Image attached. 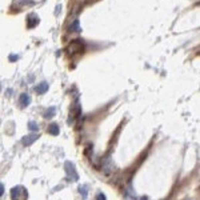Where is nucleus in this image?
Masks as SVG:
<instances>
[{
    "mask_svg": "<svg viewBox=\"0 0 200 200\" xmlns=\"http://www.w3.org/2000/svg\"><path fill=\"white\" fill-rule=\"evenodd\" d=\"M84 48H85V45H84V43H83V40L75 39L68 44L67 52L70 53L71 56H73V55H78V53H81L83 51H84Z\"/></svg>",
    "mask_w": 200,
    "mask_h": 200,
    "instance_id": "obj_1",
    "label": "nucleus"
},
{
    "mask_svg": "<svg viewBox=\"0 0 200 200\" xmlns=\"http://www.w3.org/2000/svg\"><path fill=\"white\" fill-rule=\"evenodd\" d=\"M11 198H12V200H27L28 192L24 187L16 185V187H13L11 190Z\"/></svg>",
    "mask_w": 200,
    "mask_h": 200,
    "instance_id": "obj_2",
    "label": "nucleus"
},
{
    "mask_svg": "<svg viewBox=\"0 0 200 200\" xmlns=\"http://www.w3.org/2000/svg\"><path fill=\"white\" fill-rule=\"evenodd\" d=\"M64 170H65V173H67L68 180H71V181H76V180L79 179L78 171H76V168H75V165H73L72 161H65L64 163Z\"/></svg>",
    "mask_w": 200,
    "mask_h": 200,
    "instance_id": "obj_3",
    "label": "nucleus"
},
{
    "mask_svg": "<svg viewBox=\"0 0 200 200\" xmlns=\"http://www.w3.org/2000/svg\"><path fill=\"white\" fill-rule=\"evenodd\" d=\"M39 133H30V135H27V136H24V138L21 139V143H23V145H25V147H28V145H31V144H33V143L36 141V140L39 139Z\"/></svg>",
    "mask_w": 200,
    "mask_h": 200,
    "instance_id": "obj_4",
    "label": "nucleus"
},
{
    "mask_svg": "<svg viewBox=\"0 0 200 200\" xmlns=\"http://www.w3.org/2000/svg\"><path fill=\"white\" fill-rule=\"evenodd\" d=\"M30 101H31V98L27 95V93H21V95H20V98H19V104L21 105L23 108L28 107V105H30Z\"/></svg>",
    "mask_w": 200,
    "mask_h": 200,
    "instance_id": "obj_5",
    "label": "nucleus"
},
{
    "mask_svg": "<svg viewBox=\"0 0 200 200\" xmlns=\"http://www.w3.org/2000/svg\"><path fill=\"white\" fill-rule=\"evenodd\" d=\"M47 131H48V133H51L52 136H56V135H59L60 128H59V125L56 124V123H52V124H50V125H48Z\"/></svg>",
    "mask_w": 200,
    "mask_h": 200,
    "instance_id": "obj_6",
    "label": "nucleus"
},
{
    "mask_svg": "<svg viewBox=\"0 0 200 200\" xmlns=\"http://www.w3.org/2000/svg\"><path fill=\"white\" fill-rule=\"evenodd\" d=\"M35 90H36V92H38V93H44V92H47V91H48V83H45V81L40 83V84H38V85L35 87Z\"/></svg>",
    "mask_w": 200,
    "mask_h": 200,
    "instance_id": "obj_7",
    "label": "nucleus"
},
{
    "mask_svg": "<svg viewBox=\"0 0 200 200\" xmlns=\"http://www.w3.org/2000/svg\"><path fill=\"white\" fill-rule=\"evenodd\" d=\"M28 128H30V131L35 132V131H38V130H39V125L36 124L35 121H30V123H28Z\"/></svg>",
    "mask_w": 200,
    "mask_h": 200,
    "instance_id": "obj_8",
    "label": "nucleus"
},
{
    "mask_svg": "<svg viewBox=\"0 0 200 200\" xmlns=\"http://www.w3.org/2000/svg\"><path fill=\"white\" fill-rule=\"evenodd\" d=\"M53 115H55V108H53V107H51L50 108V110H47V112H45V118H52V116Z\"/></svg>",
    "mask_w": 200,
    "mask_h": 200,
    "instance_id": "obj_9",
    "label": "nucleus"
},
{
    "mask_svg": "<svg viewBox=\"0 0 200 200\" xmlns=\"http://www.w3.org/2000/svg\"><path fill=\"white\" fill-rule=\"evenodd\" d=\"M79 192H81V195H83V199H85L87 198V190H85V187H79Z\"/></svg>",
    "mask_w": 200,
    "mask_h": 200,
    "instance_id": "obj_10",
    "label": "nucleus"
},
{
    "mask_svg": "<svg viewBox=\"0 0 200 200\" xmlns=\"http://www.w3.org/2000/svg\"><path fill=\"white\" fill-rule=\"evenodd\" d=\"M96 200H105V195L103 192H99L98 196H96Z\"/></svg>",
    "mask_w": 200,
    "mask_h": 200,
    "instance_id": "obj_11",
    "label": "nucleus"
},
{
    "mask_svg": "<svg viewBox=\"0 0 200 200\" xmlns=\"http://www.w3.org/2000/svg\"><path fill=\"white\" fill-rule=\"evenodd\" d=\"M3 193H4V184L1 183V184H0V195L3 196Z\"/></svg>",
    "mask_w": 200,
    "mask_h": 200,
    "instance_id": "obj_12",
    "label": "nucleus"
},
{
    "mask_svg": "<svg viewBox=\"0 0 200 200\" xmlns=\"http://www.w3.org/2000/svg\"><path fill=\"white\" fill-rule=\"evenodd\" d=\"M141 200H148V199H147V198H143V199H141Z\"/></svg>",
    "mask_w": 200,
    "mask_h": 200,
    "instance_id": "obj_13",
    "label": "nucleus"
}]
</instances>
